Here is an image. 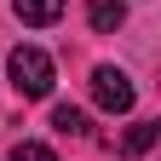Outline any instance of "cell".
Instances as JSON below:
<instances>
[{"label":"cell","mask_w":161,"mask_h":161,"mask_svg":"<svg viewBox=\"0 0 161 161\" xmlns=\"http://www.w3.org/2000/svg\"><path fill=\"white\" fill-rule=\"evenodd\" d=\"M6 75H12L17 98H46L52 92V58L40 46H12L6 52Z\"/></svg>","instance_id":"6da1fadb"},{"label":"cell","mask_w":161,"mask_h":161,"mask_svg":"<svg viewBox=\"0 0 161 161\" xmlns=\"http://www.w3.org/2000/svg\"><path fill=\"white\" fill-rule=\"evenodd\" d=\"M92 98H98V109H109V115H127V109H132V98H138V86L127 80V69H115V64H98V69H92Z\"/></svg>","instance_id":"7a4b0ae2"},{"label":"cell","mask_w":161,"mask_h":161,"mask_svg":"<svg viewBox=\"0 0 161 161\" xmlns=\"http://www.w3.org/2000/svg\"><path fill=\"white\" fill-rule=\"evenodd\" d=\"M12 12L23 17L29 29H46V23H58V17H64V0H12Z\"/></svg>","instance_id":"3957f363"},{"label":"cell","mask_w":161,"mask_h":161,"mask_svg":"<svg viewBox=\"0 0 161 161\" xmlns=\"http://www.w3.org/2000/svg\"><path fill=\"white\" fill-rule=\"evenodd\" d=\"M86 17L98 35H115L121 23H127V0H86Z\"/></svg>","instance_id":"277c9868"},{"label":"cell","mask_w":161,"mask_h":161,"mask_svg":"<svg viewBox=\"0 0 161 161\" xmlns=\"http://www.w3.org/2000/svg\"><path fill=\"white\" fill-rule=\"evenodd\" d=\"M52 127L64 132V138H86V115L69 109V104H58V109H52Z\"/></svg>","instance_id":"5b68a950"},{"label":"cell","mask_w":161,"mask_h":161,"mask_svg":"<svg viewBox=\"0 0 161 161\" xmlns=\"http://www.w3.org/2000/svg\"><path fill=\"white\" fill-rule=\"evenodd\" d=\"M150 144H155V127H150V121H138V127H132L127 138H121V150H127V155H144Z\"/></svg>","instance_id":"8992f818"},{"label":"cell","mask_w":161,"mask_h":161,"mask_svg":"<svg viewBox=\"0 0 161 161\" xmlns=\"http://www.w3.org/2000/svg\"><path fill=\"white\" fill-rule=\"evenodd\" d=\"M12 161H58V155H52L46 144H35V138H23V144L12 150Z\"/></svg>","instance_id":"52a82bcc"}]
</instances>
